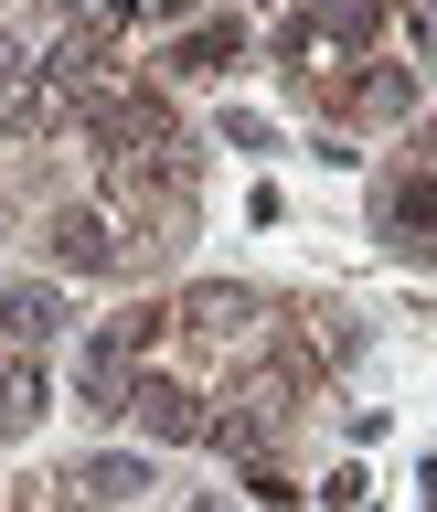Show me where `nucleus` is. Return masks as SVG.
Instances as JSON below:
<instances>
[{
    "label": "nucleus",
    "instance_id": "f03ea898",
    "mask_svg": "<svg viewBox=\"0 0 437 512\" xmlns=\"http://www.w3.org/2000/svg\"><path fill=\"white\" fill-rule=\"evenodd\" d=\"M416 96H427V75H416L406 54H363V64H342V75L320 86V107H331L342 128H406Z\"/></svg>",
    "mask_w": 437,
    "mask_h": 512
},
{
    "label": "nucleus",
    "instance_id": "39448f33",
    "mask_svg": "<svg viewBox=\"0 0 437 512\" xmlns=\"http://www.w3.org/2000/svg\"><path fill=\"white\" fill-rule=\"evenodd\" d=\"M43 427V352H0V438H32Z\"/></svg>",
    "mask_w": 437,
    "mask_h": 512
},
{
    "label": "nucleus",
    "instance_id": "6e6552de",
    "mask_svg": "<svg viewBox=\"0 0 437 512\" xmlns=\"http://www.w3.org/2000/svg\"><path fill=\"white\" fill-rule=\"evenodd\" d=\"M406 64H416V75L437 64V0H406Z\"/></svg>",
    "mask_w": 437,
    "mask_h": 512
},
{
    "label": "nucleus",
    "instance_id": "7ed1b4c3",
    "mask_svg": "<svg viewBox=\"0 0 437 512\" xmlns=\"http://www.w3.org/2000/svg\"><path fill=\"white\" fill-rule=\"evenodd\" d=\"M43 256H54L64 278H118L128 267V224L96 214V203H54V214H43Z\"/></svg>",
    "mask_w": 437,
    "mask_h": 512
},
{
    "label": "nucleus",
    "instance_id": "0eeeda50",
    "mask_svg": "<svg viewBox=\"0 0 437 512\" xmlns=\"http://www.w3.org/2000/svg\"><path fill=\"white\" fill-rule=\"evenodd\" d=\"M43 331H64L54 288H0V342H43Z\"/></svg>",
    "mask_w": 437,
    "mask_h": 512
},
{
    "label": "nucleus",
    "instance_id": "f257e3e1",
    "mask_svg": "<svg viewBox=\"0 0 437 512\" xmlns=\"http://www.w3.org/2000/svg\"><path fill=\"white\" fill-rule=\"evenodd\" d=\"M395 32V0H310V11H288L278 32H267V54H278V75L299 96H320L342 64H363Z\"/></svg>",
    "mask_w": 437,
    "mask_h": 512
},
{
    "label": "nucleus",
    "instance_id": "20e7f679",
    "mask_svg": "<svg viewBox=\"0 0 437 512\" xmlns=\"http://www.w3.org/2000/svg\"><path fill=\"white\" fill-rule=\"evenodd\" d=\"M150 459H128V448H96V459H75V470H64V491H75V502H139V491H150Z\"/></svg>",
    "mask_w": 437,
    "mask_h": 512
},
{
    "label": "nucleus",
    "instance_id": "423d86ee",
    "mask_svg": "<svg viewBox=\"0 0 437 512\" xmlns=\"http://www.w3.org/2000/svg\"><path fill=\"white\" fill-rule=\"evenodd\" d=\"M235 54H246V22H224V11H214V22H192L182 43H171V75H224Z\"/></svg>",
    "mask_w": 437,
    "mask_h": 512
}]
</instances>
